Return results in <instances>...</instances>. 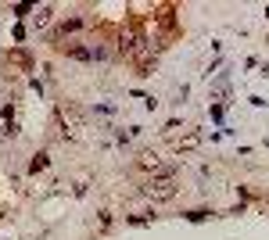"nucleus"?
Masks as SVG:
<instances>
[{
  "instance_id": "obj_1",
  "label": "nucleus",
  "mask_w": 269,
  "mask_h": 240,
  "mask_svg": "<svg viewBox=\"0 0 269 240\" xmlns=\"http://www.w3.org/2000/svg\"><path fill=\"white\" fill-rule=\"evenodd\" d=\"M147 194L158 197V201H165V197L176 194V183H172V179H151V183H147Z\"/></svg>"
},
{
  "instance_id": "obj_2",
  "label": "nucleus",
  "mask_w": 269,
  "mask_h": 240,
  "mask_svg": "<svg viewBox=\"0 0 269 240\" xmlns=\"http://www.w3.org/2000/svg\"><path fill=\"white\" fill-rule=\"evenodd\" d=\"M83 29V18H68V22H61L58 25V32L54 36H68V32H79Z\"/></svg>"
},
{
  "instance_id": "obj_3",
  "label": "nucleus",
  "mask_w": 269,
  "mask_h": 240,
  "mask_svg": "<svg viewBox=\"0 0 269 240\" xmlns=\"http://www.w3.org/2000/svg\"><path fill=\"white\" fill-rule=\"evenodd\" d=\"M40 169H47V154H36L32 165H29V172H40Z\"/></svg>"
},
{
  "instance_id": "obj_4",
  "label": "nucleus",
  "mask_w": 269,
  "mask_h": 240,
  "mask_svg": "<svg viewBox=\"0 0 269 240\" xmlns=\"http://www.w3.org/2000/svg\"><path fill=\"white\" fill-rule=\"evenodd\" d=\"M208 215H212V212H205V208H194V212H187V219H190V222H201V219H208Z\"/></svg>"
}]
</instances>
